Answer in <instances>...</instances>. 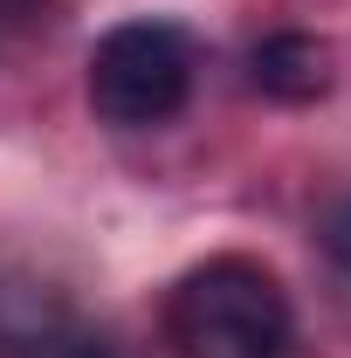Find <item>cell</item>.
I'll return each instance as SVG.
<instances>
[{"label":"cell","mask_w":351,"mask_h":358,"mask_svg":"<svg viewBox=\"0 0 351 358\" xmlns=\"http://www.w3.org/2000/svg\"><path fill=\"white\" fill-rule=\"evenodd\" d=\"M166 338L179 358H289L296 317L282 282L248 255H214L179 275L166 303Z\"/></svg>","instance_id":"6da1fadb"},{"label":"cell","mask_w":351,"mask_h":358,"mask_svg":"<svg viewBox=\"0 0 351 358\" xmlns=\"http://www.w3.org/2000/svg\"><path fill=\"white\" fill-rule=\"evenodd\" d=\"M193 90V42L173 21H124L89 55V110L117 131H152L179 117Z\"/></svg>","instance_id":"7a4b0ae2"},{"label":"cell","mask_w":351,"mask_h":358,"mask_svg":"<svg viewBox=\"0 0 351 358\" xmlns=\"http://www.w3.org/2000/svg\"><path fill=\"white\" fill-rule=\"evenodd\" d=\"M48 358H124V352H117V345H103V338H76V331H69Z\"/></svg>","instance_id":"5b68a950"},{"label":"cell","mask_w":351,"mask_h":358,"mask_svg":"<svg viewBox=\"0 0 351 358\" xmlns=\"http://www.w3.org/2000/svg\"><path fill=\"white\" fill-rule=\"evenodd\" d=\"M255 83L275 103H310V96L331 90V48L317 35H268L255 48Z\"/></svg>","instance_id":"3957f363"},{"label":"cell","mask_w":351,"mask_h":358,"mask_svg":"<svg viewBox=\"0 0 351 358\" xmlns=\"http://www.w3.org/2000/svg\"><path fill=\"white\" fill-rule=\"evenodd\" d=\"M317 234H324V255H331V262H338V268L351 275V193L324 207V221H317Z\"/></svg>","instance_id":"277c9868"}]
</instances>
